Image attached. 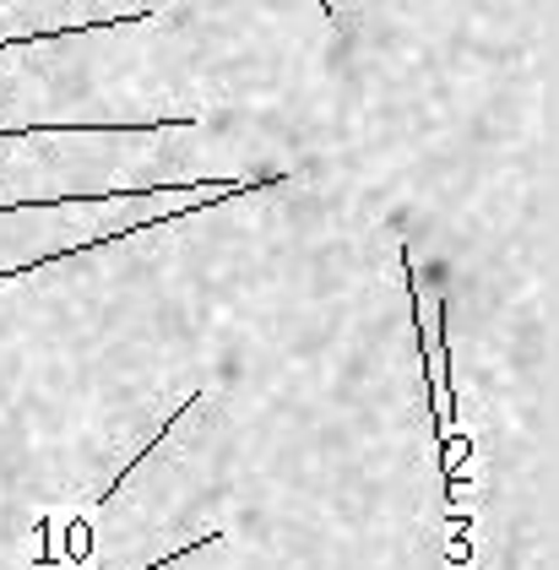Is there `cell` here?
Here are the masks:
<instances>
[{"instance_id": "1", "label": "cell", "mask_w": 559, "mask_h": 570, "mask_svg": "<svg viewBox=\"0 0 559 570\" xmlns=\"http://www.w3.org/2000/svg\"><path fill=\"white\" fill-rule=\"evenodd\" d=\"M202 126V115H169V120H92V126H60V120H39V126H6L0 136L11 141H28V136H158V131H190Z\"/></svg>"}, {"instance_id": "2", "label": "cell", "mask_w": 559, "mask_h": 570, "mask_svg": "<svg viewBox=\"0 0 559 570\" xmlns=\"http://www.w3.org/2000/svg\"><path fill=\"white\" fill-rule=\"evenodd\" d=\"M158 6H136L126 17H92V22H71V28H43V33H17V39H0V49H33V45H55V39H71V33H104V28H130V22H147Z\"/></svg>"}, {"instance_id": "3", "label": "cell", "mask_w": 559, "mask_h": 570, "mask_svg": "<svg viewBox=\"0 0 559 570\" xmlns=\"http://www.w3.org/2000/svg\"><path fill=\"white\" fill-rule=\"evenodd\" d=\"M196 402H202V392L179 396V407H174L169 419H164V424H158V435H153V440H147V445H141V451H136V456H130L126 468H120V473H115V483H109V489H104V494H98V500H92V505H109V500H115V494H120V489H126V483L136 479V468H141V462H147V456H153V451H158V445H164V440H169L174 430H179V419H185V413H190V407H196Z\"/></svg>"}, {"instance_id": "4", "label": "cell", "mask_w": 559, "mask_h": 570, "mask_svg": "<svg viewBox=\"0 0 559 570\" xmlns=\"http://www.w3.org/2000/svg\"><path fill=\"white\" fill-rule=\"evenodd\" d=\"M33 532H39V549L28 554V570H60L66 566V560H60V522H55V517H39Z\"/></svg>"}, {"instance_id": "5", "label": "cell", "mask_w": 559, "mask_h": 570, "mask_svg": "<svg viewBox=\"0 0 559 570\" xmlns=\"http://www.w3.org/2000/svg\"><path fill=\"white\" fill-rule=\"evenodd\" d=\"M87 554H92V527H87V517H71V527H60V560L87 566Z\"/></svg>"}, {"instance_id": "6", "label": "cell", "mask_w": 559, "mask_h": 570, "mask_svg": "<svg viewBox=\"0 0 559 570\" xmlns=\"http://www.w3.org/2000/svg\"><path fill=\"white\" fill-rule=\"evenodd\" d=\"M217 538H223V527H207V532H202V543H217ZM202 543H185V549H174V554L153 560V566H136V570H169V566H179V560H190V554H202Z\"/></svg>"}, {"instance_id": "7", "label": "cell", "mask_w": 559, "mask_h": 570, "mask_svg": "<svg viewBox=\"0 0 559 570\" xmlns=\"http://www.w3.org/2000/svg\"><path fill=\"white\" fill-rule=\"evenodd\" d=\"M321 11H326V17H332V28H343V17H337V11H332V0H321Z\"/></svg>"}]
</instances>
